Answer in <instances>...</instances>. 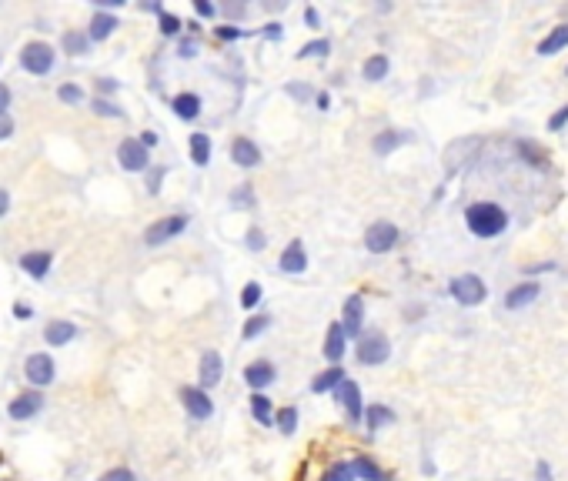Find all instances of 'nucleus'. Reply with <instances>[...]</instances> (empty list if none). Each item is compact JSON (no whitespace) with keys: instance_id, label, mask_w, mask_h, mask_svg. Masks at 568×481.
Returning a JSON list of instances; mask_svg holds the SVG:
<instances>
[{"instance_id":"1","label":"nucleus","mask_w":568,"mask_h":481,"mask_svg":"<svg viewBox=\"0 0 568 481\" xmlns=\"http://www.w3.org/2000/svg\"><path fill=\"white\" fill-rule=\"evenodd\" d=\"M465 221H468V231L475 238H498L505 228H508V214L505 208L492 204V201H478L465 211Z\"/></svg>"},{"instance_id":"2","label":"nucleus","mask_w":568,"mask_h":481,"mask_svg":"<svg viewBox=\"0 0 568 481\" xmlns=\"http://www.w3.org/2000/svg\"><path fill=\"white\" fill-rule=\"evenodd\" d=\"M184 228H187V214H167V218L154 221L151 228L144 231V244L157 248V244H164V240L177 238V234H181Z\"/></svg>"},{"instance_id":"3","label":"nucleus","mask_w":568,"mask_h":481,"mask_svg":"<svg viewBox=\"0 0 568 481\" xmlns=\"http://www.w3.org/2000/svg\"><path fill=\"white\" fill-rule=\"evenodd\" d=\"M21 64L31 74H47L54 67V47L44 44V41H33V44H27L21 51Z\"/></svg>"},{"instance_id":"4","label":"nucleus","mask_w":568,"mask_h":481,"mask_svg":"<svg viewBox=\"0 0 568 481\" xmlns=\"http://www.w3.org/2000/svg\"><path fill=\"white\" fill-rule=\"evenodd\" d=\"M394 244H398V228H394L391 221H374L368 234H364V248L372 254H384L391 251Z\"/></svg>"},{"instance_id":"5","label":"nucleus","mask_w":568,"mask_h":481,"mask_svg":"<svg viewBox=\"0 0 568 481\" xmlns=\"http://www.w3.org/2000/svg\"><path fill=\"white\" fill-rule=\"evenodd\" d=\"M117 161L124 171H147L151 154H147V147H144L137 137H127V141H120V147H117Z\"/></svg>"},{"instance_id":"6","label":"nucleus","mask_w":568,"mask_h":481,"mask_svg":"<svg viewBox=\"0 0 568 481\" xmlns=\"http://www.w3.org/2000/svg\"><path fill=\"white\" fill-rule=\"evenodd\" d=\"M451 295H455V301H461V305H481V301H485V285H481V278H475V274H461V278L451 281Z\"/></svg>"},{"instance_id":"7","label":"nucleus","mask_w":568,"mask_h":481,"mask_svg":"<svg viewBox=\"0 0 568 481\" xmlns=\"http://www.w3.org/2000/svg\"><path fill=\"white\" fill-rule=\"evenodd\" d=\"M391 354V348H388V338L384 334H364V338L358 341V361L361 364H382L384 358Z\"/></svg>"},{"instance_id":"8","label":"nucleus","mask_w":568,"mask_h":481,"mask_svg":"<svg viewBox=\"0 0 568 481\" xmlns=\"http://www.w3.org/2000/svg\"><path fill=\"white\" fill-rule=\"evenodd\" d=\"M181 401H184L187 415L197 418V421H204V418L214 415V401L208 398L204 388H184V391H181Z\"/></svg>"},{"instance_id":"9","label":"nucleus","mask_w":568,"mask_h":481,"mask_svg":"<svg viewBox=\"0 0 568 481\" xmlns=\"http://www.w3.org/2000/svg\"><path fill=\"white\" fill-rule=\"evenodd\" d=\"M23 371H27V378H31L33 384H51L54 381V358L51 354H31L27 358V364H23Z\"/></svg>"},{"instance_id":"10","label":"nucleus","mask_w":568,"mask_h":481,"mask_svg":"<svg viewBox=\"0 0 568 481\" xmlns=\"http://www.w3.org/2000/svg\"><path fill=\"white\" fill-rule=\"evenodd\" d=\"M231 161L241 167H258L261 164V147L248 137H238V141L231 144Z\"/></svg>"},{"instance_id":"11","label":"nucleus","mask_w":568,"mask_h":481,"mask_svg":"<svg viewBox=\"0 0 568 481\" xmlns=\"http://www.w3.org/2000/svg\"><path fill=\"white\" fill-rule=\"evenodd\" d=\"M361 321H364V301H361V295H351L348 301H345V317H341L345 338H348V334H358Z\"/></svg>"},{"instance_id":"12","label":"nucleus","mask_w":568,"mask_h":481,"mask_svg":"<svg viewBox=\"0 0 568 481\" xmlns=\"http://www.w3.org/2000/svg\"><path fill=\"white\" fill-rule=\"evenodd\" d=\"M224 374V361H221L218 351H204L201 358V388H214Z\"/></svg>"},{"instance_id":"13","label":"nucleus","mask_w":568,"mask_h":481,"mask_svg":"<svg viewBox=\"0 0 568 481\" xmlns=\"http://www.w3.org/2000/svg\"><path fill=\"white\" fill-rule=\"evenodd\" d=\"M338 401H341V408L351 415V421H361V391H358V384L345 378V381L338 384Z\"/></svg>"},{"instance_id":"14","label":"nucleus","mask_w":568,"mask_h":481,"mask_svg":"<svg viewBox=\"0 0 568 481\" xmlns=\"http://www.w3.org/2000/svg\"><path fill=\"white\" fill-rule=\"evenodd\" d=\"M305 268H307V251H305V244H301V240H291V244L284 248V254H281V271L301 274Z\"/></svg>"},{"instance_id":"15","label":"nucleus","mask_w":568,"mask_h":481,"mask_svg":"<svg viewBox=\"0 0 568 481\" xmlns=\"http://www.w3.org/2000/svg\"><path fill=\"white\" fill-rule=\"evenodd\" d=\"M244 381L251 384L254 391L268 388V384L274 381V364L271 361H254V364H248V368H244Z\"/></svg>"},{"instance_id":"16","label":"nucleus","mask_w":568,"mask_h":481,"mask_svg":"<svg viewBox=\"0 0 568 481\" xmlns=\"http://www.w3.org/2000/svg\"><path fill=\"white\" fill-rule=\"evenodd\" d=\"M51 261H54L51 251H31V254H23V258H21V268L31 274V278H47Z\"/></svg>"},{"instance_id":"17","label":"nucleus","mask_w":568,"mask_h":481,"mask_svg":"<svg viewBox=\"0 0 568 481\" xmlns=\"http://www.w3.org/2000/svg\"><path fill=\"white\" fill-rule=\"evenodd\" d=\"M41 394H21V398H14L11 401V418H17V421H27L31 415H37L41 411Z\"/></svg>"},{"instance_id":"18","label":"nucleus","mask_w":568,"mask_h":481,"mask_svg":"<svg viewBox=\"0 0 568 481\" xmlns=\"http://www.w3.org/2000/svg\"><path fill=\"white\" fill-rule=\"evenodd\" d=\"M77 334V328L70 324V321H54V324H47V331H44V338H47V344H54V348H61V344H67V341L74 338Z\"/></svg>"},{"instance_id":"19","label":"nucleus","mask_w":568,"mask_h":481,"mask_svg":"<svg viewBox=\"0 0 568 481\" xmlns=\"http://www.w3.org/2000/svg\"><path fill=\"white\" fill-rule=\"evenodd\" d=\"M191 161H194L197 167H204L211 161V137L204 131L191 134Z\"/></svg>"},{"instance_id":"20","label":"nucleus","mask_w":568,"mask_h":481,"mask_svg":"<svg viewBox=\"0 0 568 481\" xmlns=\"http://www.w3.org/2000/svg\"><path fill=\"white\" fill-rule=\"evenodd\" d=\"M174 114L181 120H194L201 114V97L197 94H177L174 97Z\"/></svg>"},{"instance_id":"21","label":"nucleus","mask_w":568,"mask_h":481,"mask_svg":"<svg viewBox=\"0 0 568 481\" xmlns=\"http://www.w3.org/2000/svg\"><path fill=\"white\" fill-rule=\"evenodd\" d=\"M341 354H345V331H341V324H331L328 338H325V358L341 361Z\"/></svg>"},{"instance_id":"22","label":"nucleus","mask_w":568,"mask_h":481,"mask_svg":"<svg viewBox=\"0 0 568 481\" xmlns=\"http://www.w3.org/2000/svg\"><path fill=\"white\" fill-rule=\"evenodd\" d=\"M562 47H568V23H562V27H555V31L548 33L545 41L538 44V54L552 57V54H555V51H562Z\"/></svg>"},{"instance_id":"23","label":"nucleus","mask_w":568,"mask_h":481,"mask_svg":"<svg viewBox=\"0 0 568 481\" xmlns=\"http://www.w3.org/2000/svg\"><path fill=\"white\" fill-rule=\"evenodd\" d=\"M114 27H117V21H114L110 14H94L88 37H90V41H104V37H110V33H114Z\"/></svg>"},{"instance_id":"24","label":"nucleus","mask_w":568,"mask_h":481,"mask_svg":"<svg viewBox=\"0 0 568 481\" xmlns=\"http://www.w3.org/2000/svg\"><path fill=\"white\" fill-rule=\"evenodd\" d=\"M538 297V285H518L508 291V297H505V305L508 307H522V305H532Z\"/></svg>"},{"instance_id":"25","label":"nucleus","mask_w":568,"mask_h":481,"mask_svg":"<svg viewBox=\"0 0 568 481\" xmlns=\"http://www.w3.org/2000/svg\"><path fill=\"white\" fill-rule=\"evenodd\" d=\"M345 381V371H341V368H328V371H321L315 378V381H311V391H331V388H338V384Z\"/></svg>"},{"instance_id":"26","label":"nucleus","mask_w":568,"mask_h":481,"mask_svg":"<svg viewBox=\"0 0 568 481\" xmlns=\"http://www.w3.org/2000/svg\"><path fill=\"white\" fill-rule=\"evenodd\" d=\"M251 411H254V418H258L261 425H271L274 411H271V398H268V394H261V391L251 394Z\"/></svg>"},{"instance_id":"27","label":"nucleus","mask_w":568,"mask_h":481,"mask_svg":"<svg viewBox=\"0 0 568 481\" xmlns=\"http://www.w3.org/2000/svg\"><path fill=\"white\" fill-rule=\"evenodd\" d=\"M388 74V57L384 54H374L364 60V80H382Z\"/></svg>"},{"instance_id":"28","label":"nucleus","mask_w":568,"mask_h":481,"mask_svg":"<svg viewBox=\"0 0 568 481\" xmlns=\"http://www.w3.org/2000/svg\"><path fill=\"white\" fill-rule=\"evenodd\" d=\"M401 141H404V134H401V131H384V134H378V137H374V151H378V154H388V151H394V147H398Z\"/></svg>"},{"instance_id":"29","label":"nucleus","mask_w":568,"mask_h":481,"mask_svg":"<svg viewBox=\"0 0 568 481\" xmlns=\"http://www.w3.org/2000/svg\"><path fill=\"white\" fill-rule=\"evenodd\" d=\"M268 324H271V317L268 314H254L248 324H244V331H241V338L244 341H251V338H258L261 331H268Z\"/></svg>"},{"instance_id":"30","label":"nucleus","mask_w":568,"mask_h":481,"mask_svg":"<svg viewBox=\"0 0 568 481\" xmlns=\"http://www.w3.org/2000/svg\"><path fill=\"white\" fill-rule=\"evenodd\" d=\"M274 421H278V428H281L284 435H291L298 428V408H281V411L274 415Z\"/></svg>"},{"instance_id":"31","label":"nucleus","mask_w":568,"mask_h":481,"mask_svg":"<svg viewBox=\"0 0 568 481\" xmlns=\"http://www.w3.org/2000/svg\"><path fill=\"white\" fill-rule=\"evenodd\" d=\"M64 51H67V54H84V51H88V37H84V33H77V31L64 33Z\"/></svg>"},{"instance_id":"32","label":"nucleus","mask_w":568,"mask_h":481,"mask_svg":"<svg viewBox=\"0 0 568 481\" xmlns=\"http://www.w3.org/2000/svg\"><path fill=\"white\" fill-rule=\"evenodd\" d=\"M391 421H394V415L388 408H382V405L368 408V428H382V425H391Z\"/></svg>"},{"instance_id":"33","label":"nucleus","mask_w":568,"mask_h":481,"mask_svg":"<svg viewBox=\"0 0 568 481\" xmlns=\"http://www.w3.org/2000/svg\"><path fill=\"white\" fill-rule=\"evenodd\" d=\"M351 471H354V475H364L368 481H382V471L374 468V465H372L368 458H358L354 465H351Z\"/></svg>"},{"instance_id":"34","label":"nucleus","mask_w":568,"mask_h":481,"mask_svg":"<svg viewBox=\"0 0 568 481\" xmlns=\"http://www.w3.org/2000/svg\"><path fill=\"white\" fill-rule=\"evenodd\" d=\"M258 301H261V285H258V281L244 285V291H241V307H254Z\"/></svg>"},{"instance_id":"35","label":"nucleus","mask_w":568,"mask_h":481,"mask_svg":"<svg viewBox=\"0 0 568 481\" xmlns=\"http://www.w3.org/2000/svg\"><path fill=\"white\" fill-rule=\"evenodd\" d=\"M57 97L64 100V104H80V100H84V90L77 88V84H64V88L57 90Z\"/></svg>"},{"instance_id":"36","label":"nucleus","mask_w":568,"mask_h":481,"mask_svg":"<svg viewBox=\"0 0 568 481\" xmlns=\"http://www.w3.org/2000/svg\"><path fill=\"white\" fill-rule=\"evenodd\" d=\"M328 51H331L328 41H311V44H305L298 51V57H321V54H328Z\"/></svg>"},{"instance_id":"37","label":"nucleus","mask_w":568,"mask_h":481,"mask_svg":"<svg viewBox=\"0 0 568 481\" xmlns=\"http://www.w3.org/2000/svg\"><path fill=\"white\" fill-rule=\"evenodd\" d=\"M100 481H137V478H134V471H127V468H114V471H104Z\"/></svg>"},{"instance_id":"38","label":"nucleus","mask_w":568,"mask_h":481,"mask_svg":"<svg viewBox=\"0 0 568 481\" xmlns=\"http://www.w3.org/2000/svg\"><path fill=\"white\" fill-rule=\"evenodd\" d=\"M161 31H164V33H177V31H181V21H177L174 14L161 11Z\"/></svg>"},{"instance_id":"39","label":"nucleus","mask_w":568,"mask_h":481,"mask_svg":"<svg viewBox=\"0 0 568 481\" xmlns=\"http://www.w3.org/2000/svg\"><path fill=\"white\" fill-rule=\"evenodd\" d=\"M248 248H251V251H261V248H264V234L258 228L248 231Z\"/></svg>"},{"instance_id":"40","label":"nucleus","mask_w":568,"mask_h":481,"mask_svg":"<svg viewBox=\"0 0 568 481\" xmlns=\"http://www.w3.org/2000/svg\"><path fill=\"white\" fill-rule=\"evenodd\" d=\"M94 110H98V114H110V117H120V110L114 107V104H107V100H104V97H98V100H94Z\"/></svg>"},{"instance_id":"41","label":"nucleus","mask_w":568,"mask_h":481,"mask_svg":"<svg viewBox=\"0 0 568 481\" xmlns=\"http://www.w3.org/2000/svg\"><path fill=\"white\" fill-rule=\"evenodd\" d=\"M11 134H14V120H11V114L4 110V114H0V141L11 137Z\"/></svg>"},{"instance_id":"42","label":"nucleus","mask_w":568,"mask_h":481,"mask_svg":"<svg viewBox=\"0 0 568 481\" xmlns=\"http://www.w3.org/2000/svg\"><path fill=\"white\" fill-rule=\"evenodd\" d=\"M161 177H164V167H154L151 174H147V187H151V194H157V184H161Z\"/></svg>"},{"instance_id":"43","label":"nucleus","mask_w":568,"mask_h":481,"mask_svg":"<svg viewBox=\"0 0 568 481\" xmlns=\"http://www.w3.org/2000/svg\"><path fill=\"white\" fill-rule=\"evenodd\" d=\"M565 120H568V104H565V107H562V110H558L555 117L548 120V127H552V131H558V127H565Z\"/></svg>"},{"instance_id":"44","label":"nucleus","mask_w":568,"mask_h":481,"mask_svg":"<svg viewBox=\"0 0 568 481\" xmlns=\"http://www.w3.org/2000/svg\"><path fill=\"white\" fill-rule=\"evenodd\" d=\"M218 37H224V41H238V37H244V31H238V27H218Z\"/></svg>"},{"instance_id":"45","label":"nucleus","mask_w":568,"mask_h":481,"mask_svg":"<svg viewBox=\"0 0 568 481\" xmlns=\"http://www.w3.org/2000/svg\"><path fill=\"white\" fill-rule=\"evenodd\" d=\"M194 11L201 14V17H211V14H214V4H208V0H197Z\"/></svg>"},{"instance_id":"46","label":"nucleus","mask_w":568,"mask_h":481,"mask_svg":"<svg viewBox=\"0 0 568 481\" xmlns=\"http://www.w3.org/2000/svg\"><path fill=\"white\" fill-rule=\"evenodd\" d=\"M98 88H100V94H114V90H117V80H107V77H104V80H98Z\"/></svg>"},{"instance_id":"47","label":"nucleus","mask_w":568,"mask_h":481,"mask_svg":"<svg viewBox=\"0 0 568 481\" xmlns=\"http://www.w3.org/2000/svg\"><path fill=\"white\" fill-rule=\"evenodd\" d=\"M197 54V44L194 41H184V44H181V57H194Z\"/></svg>"},{"instance_id":"48","label":"nucleus","mask_w":568,"mask_h":481,"mask_svg":"<svg viewBox=\"0 0 568 481\" xmlns=\"http://www.w3.org/2000/svg\"><path fill=\"white\" fill-rule=\"evenodd\" d=\"M7 104H11V88H4V84H0V114H4Z\"/></svg>"},{"instance_id":"49","label":"nucleus","mask_w":568,"mask_h":481,"mask_svg":"<svg viewBox=\"0 0 568 481\" xmlns=\"http://www.w3.org/2000/svg\"><path fill=\"white\" fill-rule=\"evenodd\" d=\"M7 208H11V197H7V191H4V187H0V218H4V214H7Z\"/></svg>"},{"instance_id":"50","label":"nucleus","mask_w":568,"mask_h":481,"mask_svg":"<svg viewBox=\"0 0 568 481\" xmlns=\"http://www.w3.org/2000/svg\"><path fill=\"white\" fill-rule=\"evenodd\" d=\"M141 144H144V147H154V144H157V134H154V131H144V134H141Z\"/></svg>"},{"instance_id":"51","label":"nucleus","mask_w":568,"mask_h":481,"mask_svg":"<svg viewBox=\"0 0 568 481\" xmlns=\"http://www.w3.org/2000/svg\"><path fill=\"white\" fill-rule=\"evenodd\" d=\"M288 94H291V97H298V100H305L311 90H307V88H288Z\"/></svg>"},{"instance_id":"52","label":"nucleus","mask_w":568,"mask_h":481,"mask_svg":"<svg viewBox=\"0 0 568 481\" xmlns=\"http://www.w3.org/2000/svg\"><path fill=\"white\" fill-rule=\"evenodd\" d=\"M305 21H307V27H317V11H315V7H307V11H305Z\"/></svg>"},{"instance_id":"53","label":"nucleus","mask_w":568,"mask_h":481,"mask_svg":"<svg viewBox=\"0 0 568 481\" xmlns=\"http://www.w3.org/2000/svg\"><path fill=\"white\" fill-rule=\"evenodd\" d=\"M268 37H271V41H281V27H278V23H271V27H268Z\"/></svg>"},{"instance_id":"54","label":"nucleus","mask_w":568,"mask_h":481,"mask_svg":"<svg viewBox=\"0 0 568 481\" xmlns=\"http://www.w3.org/2000/svg\"><path fill=\"white\" fill-rule=\"evenodd\" d=\"M14 314H17V317H31V307H27V305H17V307H14Z\"/></svg>"},{"instance_id":"55","label":"nucleus","mask_w":568,"mask_h":481,"mask_svg":"<svg viewBox=\"0 0 568 481\" xmlns=\"http://www.w3.org/2000/svg\"><path fill=\"white\" fill-rule=\"evenodd\" d=\"M325 481H338V478H335V475H331V471H328V475H325Z\"/></svg>"}]
</instances>
